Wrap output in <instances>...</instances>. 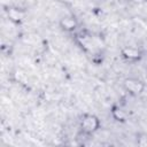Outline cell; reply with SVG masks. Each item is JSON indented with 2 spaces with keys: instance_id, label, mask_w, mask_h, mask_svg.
<instances>
[{
  "instance_id": "cell-2",
  "label": "cell",
  "mask_w": 147,
  "mask_h": 147,
  "mask_svg": "<svg viewBox=\"0 0 147 147\" xmlns=\"http://www.w3.org/2000/svg\"><path fill=\"white\" fill-rule=\"evenodd\" d=\"M125 86L129 91L133 92V93H139L141 90H142V85L140 82L138 80H133V79H130V80H126L125 82Z\"/></svg>"
},
{
  "instance_id": "cell-1",
  "label": "cell",
  "mask_w": 147,
  "mask_h": 147,
  "mask_svg": "<svg viewBox=\"0 0 147 147\" xmlns=\"http://www.w3.org/2000/svg\"><path fill=\"white\" fill-rule=\"evenodd\" d=\"M82 127L86 132H92L98 127V119L92 115H87L82 122Z\"/></svg>"
},
{
  "instance_id": "cell-3",
  "label": "cell",
  "mask_w": 147,
  "mask_h": 147,
  "mask_svg": "<svg viewBox=\"0 0 147 147\" xmlns=\"http://www.w3.org/2000/svg\"><path fill=\"white\" fill-rule=\"evenodd\" d=\"M62 25L64 26V29L70 30V29H74V28H75L76 22H75L72 18H64V20L62 21Z\"/></svg>"
},
{
  "instance_id": "cell-4",
  "label": "cell",
  "mask_w": 147,
  "mask_h": 147,
  "mask_svg": "<svg viewBox=\"0 0 147 147\" xmlns=\"http://www.w3.org/2000/svg\"><path fill=\"white\" fill-rule=\"evenodd\" d=\"M124 55L127 57H137V56H139V52L132 47H129L124 51Z\"/></svg>"
}]
</instances>
